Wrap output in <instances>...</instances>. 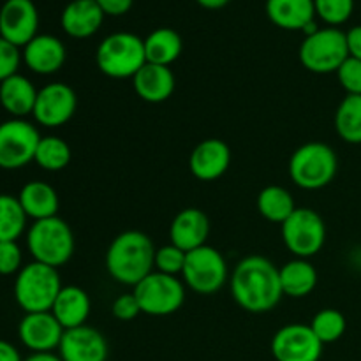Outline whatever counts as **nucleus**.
Here are the masks:
<instances>
[{"mask_svg":"<svg viewBox=\"0 0 361 361\" xmlns=\"http://www.w3.org/2000/svg\"><path fill=\"white\" fill-rule=\"evenodd\" d=\"M264 11L271 23L284 30H303L305 34H312L319 28L314 20V0H267Z\"/></svg>","mask_w":361,"mask_h":361,"instance_id":"nucleus-20","label":"nucleus"},{"mask_svg":"<svg viewBox=\"0 0 361 361\" xmlns=\"http://www.w3.org/2000/svg\"><path fill=\"white\" fill-rule=\"evenodd\" d=\"M185 257L187 252H183L182 249H178L173 243L159 247L155 250V271L178 277V275H182L183 267H185Z\"/></svg>","mask_w":361,"mask_h":361,"instance_id":"nucleus-34","label":"nucleus"},{"mask_svg":"<svg viewBox=\"0 0 361 361\" xmlns=\"http://www.w3.org/2000/svg\"><path fill=\"white\" fill-rule=\"evenodd\" d=\"M335 130L349 145H361V95H345L335 111Z\"/></svg>","mask_w":361,"mask_h":361,"instance_id":"nucleus-29","label":"nucleus"},{"mask_svg":"<svg viewBox=\"0 0 361 361\" xmlns=\"http://www.w3.org/2000/svg\"><path fill=\"white\" fill-rule=\"evenodd\" d=\"M71 157L73 152L66 140L59 136H44L39 141L34 162H37V166H41L44 171L56 173L69 166Z\"/></svg>","mask_w":361,"mask_h":361,"instance_id":"nucleus-30","label":"nucleus"},{"mask_svg":"<svg viewBox=\"0 0 361 361\" xmlns=\"http://www.w3.org/2000/svg\"><path fill=\"white\" fill-rule=\"evenodd\" d=\"M145 42V55L148 63H157V66L169 67L173 62L178 60L183 51V39L175 28L161 27L152 30Z\"/></svg>","mask_w":361,"mask_h":361,"instance_id":"nucleus-27","label":"nucleus"},{"mask_svg":"<svg viewBox=\"0 0 361 361\" xmlns=\"http://www.w3.org/2000/svg\"><path fill=\"white\" fill-rule=\"evenodd\" d=\"M0 361H23V358L11 342L0 341Z\"/></svg>","mask_w":361,"mask_h":361,"instance_id":"nucleus-41","label":"nucleus"},{"mask_svg":"<svg viewBox=\"0 0 361 361\" xmlns=\"http://www.w3.org/2000/svg\"><path fill=\"white\" fill-rule=\"evenodd\" d=\"M23 361H62V358L59 355H55V353H32Z\"/></svg>","mask_w":361,"mask_h":361,"instance_id":"nucleus-42","label":"nucleus"},{"mask_svg":"<svg viewBox=\"0 0 361 361\" xmlns=\"http://www.w3.org/2000/svg\"><path fill=\"white\" fill-rule=\"evenodd\" d=\"M97 4L104 14H109V16H122V14L129 13L134 0H97Z\"/></svg>","mask_w":361,"mask_h":361,"instance_id":"nucleus-39","label":"nucleus"},{"mask_svg":"<svg viewBox=\"0 0 361 361\" xmlns=\"http://www.w3.org/2000/svg\"><path fill=\"white\" fill-rule=\"evenodd\" d=\"M21 60H23V56H21L20 48L0 35V83L18 74Z\"/></svg>","mask_w":361,"mask_h":361,"instance_id":"nucleus-36","label":"nucleus"},{"mask_svg":"<svg viewBox=\"0 0 361 361\" xmlns=\"http://www.w3.org/2000/svg\"><path fill=\"white\" fill-rule=\"evenodd\" d=\"M27 219L18 197L0 194V242H16L27 228Z\"/></svg>","mask_w":361,"mask_h":361,"instance_id":"nucleus-31","label":"nucleus"},{"mask_svg":"<svg viewBox=\"0 0 361 361\" xmlns=\"http://www.w3.org/2000/svg\"><path fill=\"white\" fill-rule=\"evenodd\" d=\"M18 200L27 217L34 219V222L56 217L59 214V194L49 183L41 182V180H32L25 183L18 194Z\"/></svg>","mask_w":361,"mask_h":361,"instance_id":"nucleus-25","label":"nucleus"},{"mask_svg":"<svg viewBox=\"0 0 361 361\" xmlns=\"http://www.w3.org/2000/svg\"><path fill=\"white\" fill-rule=\"evenodd\" d=\"M104 16L97 0H71L63 7L60 25L69 37L87 39L101 28Z\"/></svg>","mask_w":361,"mask_h":361,"instance_id":"nucleus-22","label":"nucleus"},{"mask_svg":"<svg viewBox=\"0 0 361 361\" xmlns=\"http://www.w3.org/2000/svg\"><path fill=\"white\" fill-rule=\"evenodd\" d=\"M27 247L34 261L60 268L69 263L74 254V235L63 219L56 217L35 221L27 233Z\"/></svg>","mask_w":361,"mask_h":361,"instance_id":"nucleus-6","label":"nucleus"},{"mask_svg":"<svg viewBox=\"0 0 361 361\" xmlns=\"http://www.w3.org/2000/svg\"><path fill=\"white\" fill-rule=\"evenodd\" d=\"M279 274L282 293L289 298H305L317 286V270L309 259L295 257L279 268Z\"/></svg>","mask_w":361,"mask_h":361,"instance_id":"nucleus-26","label":"nucleus"},{"mask_svg":"<svg viewBox=\"0 0 361 361\" xmlns=\"http://www.w3.org/2000/svg\"><path fill=\"white\" fill-rule=\"evenodd\" d=\"M210 229V219L203 210L185 208L173 219L169 226V238L173 245L182 249L183 252H190V250L207 245Z\"/></svg>","mask_w":361,"mask_h":361,"instance_id":"nucleus-19","label":"nucleus"},{"mask_svg":"<svg viewBox=\"0 0 361 361\" xmlns=\"http://www.w3.org/2000/svg\"><path fill=\"white\" fill-rule=\"evenodd\" d=\"M140 303L141 314L154 317L171 316L182 309L185 302V286L178 277L152 271L133 288Z\"/></svg>","mask_w":361,"mask_h":361,"instance_id":"nucleus-8","label":"nucleus"},{"mask_svg":"<svg viewBox=\"0 0 361 361\" xmlns=\"http://www.w3.org/2000/svg\"><path fill=\"white\" fill-rule=\"evenodd\" d=\"M338 83L348 95H361V60L348 56L344 63L338 67Z\"/></svg>","mask_w":361,"mask_h":361,"instance_id":"nucleus-35","label":"nucleus"},{"mask_svg":"<svg viewBox=\"0 0 361 361\" xmlns=\"http://www.w3.org/2000/svg\"><path fill=\"white\" fill-rule=\"evenodd\" d=\"M92 302L85 289L78 286H66L60 289L55 303L51 307V314L56 317L63 330L83 326L90 316Z\"/></svg>","mask_w":361,"mask_h":361,"instance_id":"nucleus-23","label":"nucleus"},{"mask_svg":"<svg viewBox=\"0 0 361 361\" xmlns=\"http://www.w3.org/2000/svg\"><path fill=\"white\" fill-rule=\"evenodd\" d=\"M295 197L281 185H268L257 196V210L261 217L275 224H284L296 210Z\"/></svg>","mask_w":361,"mask_h":361,"instance_id":"nucleus-28","label":"nucleus"},{"mask_svg":"<svg viewBox=\"0 0 361 361\" xmlns=\"http://www.w3.org/2000/svg\"><path fill=\"white\" fill-rule=\"evenodd\" d=\"M300 62L314 74L337 73L338 67L348 60V37L337 27L317 28L307 34L300 44Z\"/></svg>","mask_w":361,"mask_h":361,"instance_id":"nucleus-7","label":"nucleus"},{"mask_svg":"<svg viewBox=\"0 0 361 361\" xmlns=\"http://www.w3.org/2000/svg\"><path fill=\"white\" fill-rule=\"evenodd\" d=\"M21 254L20 245L16 242H0V275H13L21 270Z\"/></svg>","mask_w":361,"mask_h":361,"instance_id":"nucleus-37","label":"nucleus"},{"mask_svg":"<svg viewBox=\"0 0 361 361\" xmlns=\"http://www.w3.org/2000/svg\"><path fill=\"white\" fill-rule=\"evenodd\" d=\"M78 108L76 92L66 83H48L37 92L34 106V118L39 126L55 129L62 127L74 116Z\"/></svg>","mask_w":361,"mask_h":361,"instance_id":"nucleus-13","label":"nucleus"},{"mask_svg":"<svg viewBox=\"0 0 361 361\" xmlns=\"http://www.w3.org/2000/svg\"><path fill=\"white\" fill-rule=\"evenodd\" d=\"M111 314L115 319L123 321V323L136 319V317L141 314V309H140V303H137V298L134 296V293L120 295L118 298L113 302Z\"/></svg>","mask_w":361,"mask_h":361,"instance_id":"nucleus-38","label":"nucleus"},{"mask_svg":"<svg viewBox=\"0 0 361 361\" xmlns=\"http://www.w3.org/2000/svg\"><path fill=\"white\" fill-rule=\"evenodd\" d=\"M309 326L312 328L314 335L323 342V345H326L344 337L348 321H345L344 314L338 312L337 309H323L312 317Z\"/></svg>","mask_w":361,"mask_h":361,"instance_id":"nucleus-32","label":"nucleus"},{"mask_svg":"<svg viewBox=\"0 0 361 361\" xmlns=\"http://www.w3.org/2000/svg\"><path fill=\"white\" fill-rule=\"evenodd\" d=\"M62 324L49 312L25 314L18 326V337L21 344L32 353H53L59 349L63 337Z\"/></svg>","mask_w":361,"mask_h":361,"instance_id":"nucleus-15","label":"nucleus"},{"mask_svg":"<svg viewBox=\"0 0 361 361\" xmlns=\"http://www.w3.org/2000/svg\"><path fill=\"white\" fill-rule=\"evenodd\" d=\"M323 348L312 328L303 323L286 324L271 338L275 361H319Z\"/></svg>","mask_w":361,"mask_h":361,"instance_id":"nucleus-12","label":"nucleus"},{"mask_svg":"<svg viewBox=\"0 0 361 361\" xmlns=\"http://www.w3.org/2000/svg\"><path fill=\"white\" fill-rule=\"evenodd\" d=\"M228 275L226 257L215 247L203 245L187 252L182 277L197 295L210 296L219 293L228 282Z\"/></svg>","mask_w":361,"mask_h":361,"instance_id":"nucleus-10","label":"nucleus"},{"mask_svg":"<svg viewBox=\"0 0 361 361\" xmlns=\"http://www.w3.org/2000/svg\"><path fill=\"white\" fill-rule=\"evenodd\" d=\"M345 37H348L349 56L361 60V25L349 28V30L345 32Z\"/></svg>","mask_w":361,"mask_h":361,"instance_id":"nucleus-40","label":"nucleus"},{"mask_svg":"<svg viewBox=\"0 0 361 361\" xmlns=\"http://www.w3.org/2000/svg\"><path fill=\"white\" fill-rule=\"evenodd\" d=\"M99 71L113 80H133L134 74L147 63L145 42L133 32H115L99 42L95 51Z\"/></svg>","mask_w":361,"mask_h":361,"instance_id":"nucleus-4","label":"nucleus"},{"mask_svg":"<svg viewBox=\"0 0 361 361\" xmlns=\"http://www.w3.org/2000/svg\"><path fill=\"white\" fill-rule=\"evenodd\" d=\"M155 250L148 235L134 229L123 231L106 250V270L113 281L134 288L154 271Z\"/></svg>","mask_w":361,"mask_h":361,"instance_id":"nucleus-2","label":"nucleus"},{"mask_svg":"<svg viewBox=\"0 0 361 361\" xmlns=\"http://www.w3.org/2000/svg\"><path fill=\"white\" fill-rule=\"evenodd\" d=\"M196 2L207 9H221V7L228 6L229 0H196Z\"/></svg>","mask_w":361,"mask_h":361,"instance_id":"nucleus-43","label":"nucleus"},{"mask_svg":"<svg viewBox=\"0 0 361 361\" xmlns=\"http://www.w3.org/2000/svg\"><path fill=\"white\" fill-rule=\"evenodd\" d=\"M282 242L295 257L310 259L326 243V224L312 208H296L291 217L281 224Z\"/></svg>","mask_w":361,"mask_h":361,"instance_id":"nucleus-9","label":"nucleus"},{"mask_svg":"<svg viewBox=\"0 0 361 361\" xmlns=\"http://www.w3.org/2000/svg\"><path fill=\"white\" fill-rule=\"evenodd\" d=\"M41 137L37 127L25 118L0 123V169L14 171L30 164Z\"/></svg>","mask_w":361,"mask_h":361,"instance_id":"nucleus-11","label":"nucleus"},{"mask_svg":"<svg viewBox=\"0 0 361 361\" xmlns=\"http://www.w3.org/2000/svg\"><path fill=\"white\" fill-rule=\"evenodd\" d=\"M23 62L32 73L49 76L59 73L66 63V46L51 34H37L27 46H23Z\"/></svg>","mask_w":361,"mask_h":361,"instance_id":"nucleus-18","label":"nucleus"},{"mask_svg":"<svg viewBox=\"0 0 361 361\" xmlns=\"http://www.w3.org/2000/svg\"><path fill=\"white\" fill-rule=\"evenodd\" d=\"M39 11L32 0H6L0 7V35L18 48L37 35Z\"/></svg>","mask_w":361,"mask_h":361,"instance_id":"nucleus-14","label":"nucleus"},{"mask_svg":"<svg viewBox=\"0 0 361 361\" xmlns=\"http://www.w3.org/2000/svg\"><path fill=\"white\" fill-rule=\"evenodd\" d=\"M316 16H319L328 27H338L351 18L355 11V0H314Z\"/></svg>","mask_w":361,"mask_h":361,"instance_id":"nucleus-33","label":"nucleus"},{"mask_svg":"<svg viewBox=\"0 0 361 361\" xmlns=\"http://www.w3.org/2000/svg\"><path fill=\"white\" fill-rule=\"evenodd\" d=\"M289 176L303 190H319L334 182L338 171V159L326 143L310 141L293 152Z\"/></svg>","mask_w":361,"mask_h":361,"instance_id":"nucleus-5","label":"nucleus"},{"mask_svg":"<svg viewBox=\"0 0 361 361\" xmlns=\"http://www.w3.org/2000/svg\"><path fill=\"white\" fill-rule=\"evenodd\" d=\"M37 92L27 76L14 74L0 83V106L13 118H25L34 113Z\"/></svg>","mask_w":361,"mask_h":361,"instance_id":"nucleus-24","label":"nucleus"},{"mask_svg":"<svg viewBox=\"0 0 361 361\" xmlns=\"http://www.w3.org/2000/svg\"><path fill=\"white\" fill-rule=\"evenodd\" d=\"M231 164V150L228 145L217 137H208L197 143L190 152L189 169L201 182L219 180Z\"/></svg>","mask_w":361,"mask_h":361,"instance_id":"nucleus-17","label":"nucleus"},{"mask_svg":"<svg viewBox=\"0 0 361 361\" xmlns=\"http://www.w3.org/2000/svg\"><path fill=\"white\" fill-rule=\"evenodd\" d=\"M231 296L250 314H267L281 303V274L270 259L247 256L240 261L229 277Z\"/></svg>","mask_w":361,"mask_h":361,"instance_id":"nucleus-1","label":"nucleus"},{"mask_svg":"<svg viewBox=\"0 0 361 361\" xmlns=\"http://www.w3.org/2000/svg\"><path fill=\"white\" fill-rule=\"evenodd\" d=\"M62 288L56 268L32 261L16 274L14 300L25 314L49 312Z\"/></svg>","mask_w":361,"mask_h":361,"instance_id":"nucleus-3","label":"nucleus"},{"mask_svg":"<svg viewBox=\"0 0 361 361\" xmlns=\"http://www.w3.org/2000/svg\"><path fill=\"white\" fill-rule=\"evenodd\" d=\"M175 74L169 67L157 63H145L133 78V87L137 97L150 104L168 101L175 92Z\"/></svg>","mask_w":361,"mask_h":361,"instance_id":"nucleus-21","label":"nucleus"},{"mask_svg":"<svg viewBox=\"0 0 361 361\" xmlns=\"http://www.w3.org/2000/svg\"><path fill=\"white\" fill-rule=\"evenodd\" d=\"M108 355L109 348L104 335L87 324L63 331L59 345L62 361H106Z\"/></svg>","mask_w":361,"mask_h":361,"instance_id":"nucleus-16","label":"nucleus"}]
</instances>
